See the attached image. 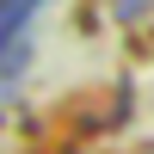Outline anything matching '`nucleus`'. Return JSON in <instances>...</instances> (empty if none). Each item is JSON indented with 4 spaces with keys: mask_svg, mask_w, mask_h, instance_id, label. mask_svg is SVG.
<instances>
[{
    "mask_svg": "<svg viewBox=\"0 0 154 154\" xmlns=\"http://www.w3.org/2000/svg\"><path fill=\"white\" fill-rule=\"evenodd\" d=\"M37 6H43V0H0V62L12 56V43L25 37V25H31Z\"/></svg>",
    "mask_w": 154,
    "mask_h": 154,
    "instance_id": "f257e3e1",
    "label": "nucleus"
}]
</instances>
